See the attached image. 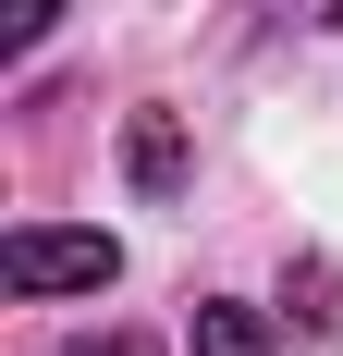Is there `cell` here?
<instances>
[{"mask_svg": "<svg viewBox=\"0 0 343 356\" xmlns=\"http://www.w3.org/2000/svg\"><path fill=\"white\" fill-rule=\"evenodd\" d=\"M110 270H123V246H110V234H62V221H25V234H12V246H0V283L25 295H99Z\"/></svg>", "mask_w": 343, "mask_h": 356, "instance_id": "obj_1", "label": "cell"}, {"mask_svg": "<svg viewBox=\"0 0 343 356\" xmlns=\"http://www.w3.org/2000/svg\"><path fill=\"white\" fill-rule=\"evenodd\" d=\"M123 172H135V197H184V184H196V147H184L172 111H135V123H123Z\"/></svg>", "mask_w": 343, "mask_h": 356, "instance_id": "obj_2", "label": "cell"}, {"mask_svg": "<svg viewBox=\"0 0 343 356\" xmlns=\"http://www.w3.org/2000/svg\"><path fill=\"white\" fill-rule=\"evenodd\" d=\"M184 344H196V356H282V332L258 320V307H233V295H196Z\"/></svg>", "mask_w": 343, "mask_h": 356, "instance_id": "obj_3", "label": "cell"}, {"mask_svg": "<svg viewBox=\"0 0 343 356\" xmlns=\"http://www.w3.org/2000/svg\"><path fill=\"white\" fill-rule=\"evenodd\" d=\"M49 25H62V0H0V49H37Z\"/></svg>", "mask_w": 343, "mask_h": 356, "instance_id": "obj_4", "label": "cell"}, {"mask_svg": "<svg viewBox=\"0 0 343 356\" xmlns=\"http://www.w3.org/2000/svg\"><path fill=\"white\" fill-rule=\"evenodd\" d=\"M74 356H160V344H135V332H110V344H74Z\"/></svg>", "mask_w": 343, "mask_h": 356, "instance_id": "obj_5", "label": "cell"}]
</instances>
